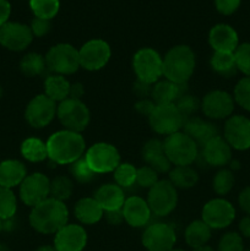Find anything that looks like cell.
<instances>
[{
	"instance_id": "cell-45",
	"label": "cell",
	"mask_w": 250,
	"mask_h": 251,
	"mask_svg": "<svg viewBox=\"0 0 250 251\" xmlns=\"http://www.w3.org/2000/svg\"><path fill=\"white\" fill-rule=\"evenodd\" d=\"M158 172L154 171L150 166H144L140 169H137L136 174V183L139 184L141 188H149L151 189L154 184L158 181Z\"/></svg>"
},
{
	"instance_id": "cell-30",
	"label": "cell",
	"mask_w": 250,
	"mask_h": 251,
	"mask_svg": "<svg viewBox=\"0 0 250 251\" xmlns=\"http://www.w3.org/2000/svg\"><path fill=\"white\" fill-rule=\"evenodd\" d=\"M211 238V228L201 221H194L186 227L185 240L186 244L193 249L199 247H203L208 243Z\"/></svg>"
},
{
	"instance_id": "cell-14",
	"label": "cell",
	"mask_w": 250,
	"mask_h": 251,
	"mask_svg": "<svg viewBox=\"0 0 250 251\" xmlns=\"http://www.w3.org/2000/svg\"><path fill=\"white\" fill-rule=\"evenodd\" d=\"M56 105L54 100L46 95L36 96L26 107L25 117L27 123L36 129L47 126L56 115Z\"/></svg>"
},
{
	"instance_id": "cell-19",
	"label": "cell",
	"mask_w": 250,
	"mask_h": 251,
	"mask_svg": "<svg viewBox=\"0 0 250 251\" xmlns=\"http://www.w3.org/2000/svg\"><path fill=\"white\" fill-rule=\"evenodd\" d=\"M87 244V233L78 225H66L55 233L56 251H82Z\"/></svg>"
},
{
	"instance_id": "cell-41",
	"label": "cell",
	"mask_w": 250,
	"mask_h": 251,
	"mask_svg": "<svg viewBox=\"0 0 250 251\" xmlns=\"http://www.w3.org/2000/svg\"><path fill=\"white\" fill-rule=\"evenodd\" d=\"M70 171H71V174L74 176V178H75L77 181H80V183H88V181L92 180L96 176L95 172L88 167L85 157H83V158L81 157L80 159L74 162V163L71 164Z\"/></svg>"
},
{
	"instance_id": "cell-55",
	"label": "cell",
	"mask_w": 250,
	"mask_h": 251,
	"mask_svg": "<svg viewBox=\"0 0 250 251\" xmlns=\"http://www.w3.org/2000/svg\"><path fill=\"white\" fill-rule=\"evenodd\" d=\"M36 251H56V249L54 248V245L53 247H50V245H43V247H39Z\"/></svg>"
},
{
	"instance_id": "cell-10",
	"label": "cell",
	"mask_w": 250,
	"mask_h": 251,
	"mask_svg": "<svg viewBox=\"0 0 250 251\" xmlns=\"http://www.w3.org/2000/svg\"><path fill=\"white\" fill-rule=\"evenodd\" d=\"M149 120L153 131L167 136L178 132L185 122L176 109L175 104L156 105L152 114L149 117Z\"/></svg>"
},
{
	"instance_id": "cell-37",
	"label": "cell",
	"mask_w": 250,
	"mask_h": 251,
	"mask_svg": "<svg viewBox=\"0 0 250 251\" xmlns=\"http://www.w3.org/2000/svg\"><path fill=\"white\" fill-rule=\"evenodd\" d=\"M73 181L65 176H60L54 178L50 181V198L56 199L59 201L66 200L73 194Z\"/></svg>"
},
{
	"instance_id": "cell-54",
	"label": "cell",
	"mask_w": 250,
	"mask_h": 251,
	"mask_svg": "<svg viewBox=\"0 0 250 251\" xmlns=\"http://www.w3.org/2000/svg\"><path fill=\"white\" fill-rule=\"evenodd\" d=\"M239 230L244 237L250 238V216L244 217L239 223Z\"/></svg>"
},
{
	"instance_id": "cell-13",
	"label": "cell",
	"mask_w": 250,
	"mask_h": 251,
	"mask_svg": "<svg viewBox=\"0 0 250 251\" xmlns=\"http://www.w3.org/2000/svg\"><path fill=\"white\" fill-rule=\"evenodd\" d=\"M234 218V207L225 199H213L202 208V221L211 229H222L228 227Z\"/></svg>"
},
{
	"instance_id": "cell-5",
	"label": "cell",
	"mask_w": 250,
	"mask_h": 251,
	"mask_svg": "<svg viewBox=\"0 0 250 251\" xmlns=\"http://www.w3.org/2000/svg\"><path fill=\"white\" fill-rule=\"evenodd\" d=\"M44 59L47 68L55 75H71L80 68L78 50L68 43L51 47Z\"/></svg>"
},
{
	"instance_id": "cell-6",
	"label": "cell",
	"mask_w": 250,
	"mask_h": 251,
	"mask_svg": "<svg viewBox=\"0 0 250 251\" xmlns=\"http://www.w3.org/2000/svg\"><path fill=\"white\" fill-rule=\"evenodd\" d=\"M132 68L137 80L153 85L163 76V59L154 49L142 48L135 53Z\"/></svg>"
},
{
	"instance_id": "cell-61",
	"label": "cell",
	"mask_w": 250,
	"mask_h": 251,
	"mask_svg": "<svg viewBox=\"0 0 250 251\" xmlns=\"http://www.w3.org/2000/svg\"><path fill=\"white\" fill-rule=\"evenodd\" d=\"M247 251H250V250H247Z\"/></svg>"
},
{
	"instance_id": "cell-17",
	"label": "cell",
	"mask_w": 250,
	"mask_h": 251,
	"mask_svg": "<svg viewBox=\"0 0 250 251\" xmlns=\"http://www.w3.org/2000/svg\"><path fill=\"white\" fill-rule=\"evenodd\" d=\"M201 109L210 119H225L233 113L234 100L232 96L225 91H211L203 97Z\"/></svg>"
},
{
	"instance_id": "cell-11",
	"label": "cell",
	"mask_w": 250,
	"mask_h": 251,
	"mask_svg": "<svg viewBox=\"0 0 250 251\" xmlns=\"http://www.w3.org/2000/svg\"><path fill=\"white\" fill-rule=\"evenodd\" d=\"M50 195V180L42 173L27 176L20 184V198L25 205L34 207Z\"/></svg>"
},
{
	"instance_id": "cell-1",
	"label": "cell",
	"mask_w": 250,
	"mask_h": 251,
	"mask_svg": "<svg viewBox=\"0 0 250 251\" xmlns=\"http://www.w3.org/2000/svg\"><path fill=\"white\" fill-rule=\"evenodd\" d=\"M85 150L82 135L70 130L54 132L47 141L48 158L56 164H73L83 156Z\"/></svg>"
},
{
	"instance_id": "cell-58",
	"label": "cell",
	"mask_w": 250,
	"mask_h": 251,
	"mask_svg": "<svg viewBox=\"0 0 250 251\" xmlns=\"http://www.w3.org/2000/svg\"><path fill=\"white\" fill-rule=\"evenodd\" d=\"M2 230H4V221L0 218V233H1Z\"/></svg>"
},
{
	"instance_id": "cell-50",
	"label": "cell",
	"mask_w": 250,
	"mask_h": 251,
	"mask_svg": "<svg viewBox=\"0 0 250 251\" xmlns=\"http://www.w3.org/2000/svg\"><path fill=\"white\" fill-rule=\"evenodd\" d=\"M238 201H239L240 208H242L245 213L250 215V186L245 188L244 190L240 193Z\"/></svg>"
},
{
	"instance_id": "cell-47",
	"label": "cell",
	"mask_w": 250,
	"mask_h": 251,
	"mask_svg": "<svg viewBox=\"0 0 250 251\" xmlns=\"http://www.w3.org/2000/svg\"><path fill=\"white\" fill-rule=\"evenodd\" d=\"M242 0H215L216 9L222 15H232L239 7Z\"/></svg>"
},
{
	"instance_id": "cell-51",
	"label": "cell",
	"mask_w": 250,
	"mask_h": 251,
	"mask_svg": "<svg viewBox=\"0 0 250 251\" xmlns=\"http://www.w3.org/2000/svg\"><path fill=\"white\" fill-rule=\"evenodd\" d=\"M134 91L140 97H146V96L151 95L152 85H149V83H145L142 81L137 80L136 83L134 85Z\"/></svg>"
},
{
	"instance_id": "cell-26",
	"label": "cell",
	"mask_w": 250,
	"mask_h": 251,
	"mask_svg": "<svg viewBox=\"0 0 250 251\" xmlns=\"http://www.w3.org/2000/svg\"><path fill=\"white\" fill-rule=\"evenodd\" d=\"M183 87H185V85H176L168 80L157 81L154 86H152V100L156 105L174 104L179 96L185 92Z\"/></svg>"
},
{
	"instance_id": "cell-42",
	"label": "cell",
	"mask_w": 250,
	"mask_h": 251,
	"mask_svg": "<svg viewBox=\"0 0 250 251\" xmlns=\"http://www.w3.org/2000/svg\"><path fill=\"white\" fill-rule=\"evenodd\" d=\"M234 100L245 110L250 112V77H244L234 88Z\"/></svg>"
},
{
	"instance_id": "cell-39",
	"label": "cell",
	"mask_w": 250,
	"mask_h": 251,
	"mask_svg": "<svg viewBox=\"0 0 250 251\" xmlns=\"http://www.w3.org/2000/svg\"><path fill=\"white\" fill-rule=\"evenodd\" d=\"M213 190L218 195H225L234 186V176L228 169H222L215 176L212 181Z\"/></svg>"
},
{
	"instance_id": "cell-36",
	"label": "cell",
	"mask_w": 250,
	"mask_h": 251,
	"mask_svg": "<svg viewBox=\"0 0 250 251\" xmlns=\"http://www.w3.org/2000/svg\"><path fill=\"white\" fill-rule=\"evenodd\" d=\"M17 210L16 196L11 189L0 186V218L2 221L14 218Z\"/></svg>"
},
{
	"instance_id": "cell-60",
	"label": "cell",
	"mask_w": 250,
	"mask_h": 251,
	"mask_svg": "<svg viewBox=\"0 0 250 251\" xmlns=\"http://www.w3.org/2000/svg\"><path fill=\"white\" fill-rule=\"evenodd\" d=\"M169 251H184V250H180V249H172V250H169Z\"/></svg>"
},
{
	"instance_id": "cell-31",
	"label": "cell",
	"mask_w": 250,
	"mask_h": 251,
	"mask_svg": "<svg viewBox=\"0 0 250 251\" xmlns=\"http://www.w3.org/2000/svg\"><path fill=\"white\" fill-rule=\"evenodd\" d=\"M169 181L175 188L189 189L198 184V172L190 166H175L169 171Z\"/></svg>"
},
{
	"instance_id": "cell-38",
	"label": "cell",
	"mask_w": 250,
	"mask_h": 251,
	"mask_svg": "<svg viewBox=\"0 0 250 251\" xmlns=\"http://www.w3.org/2000/svg\"><path fill=\"white\" fill-rule=\"evenodd\" d=\"M113 173H114L115 183L120 188H129L136 183L137 169L132 164L120 163Z\"/></svg>"
},
{
	"instance_id": "cell-25",
	"label": "cell",
	"mask_w": 250,
	"mask_h": 251,
	"mask_svg": "<svg viewBox=\"0 0 250 251\" xmlns=\"http://www.w3.org/2000/svg\"><path fill=\"white\" fill-rule=\"evenodd\" d=\"M95 199L97 200V202L100 203L104 212L122 210L123 205H124L125 200H126L123 188H120L117 184H105V185H102L96 191Z\"/></svg>"
},
{
	"instance_id": "cell-44",
	"label": "cell",
	"mask_w": 250,
	"mask_h": 251,
	"mask_svg": "<svg viewBox=\"0 0 250 251\" xmlns=\"http://www.w3.org/2000/svg\"><path fill=\"white\" fill-rule=\"evenodd\" d=\"M218 251H244L243 240L238 233H227L218 243Z\"/></svg>"
},
{
	"instance_id": "cell-27",
	"label": "cell",
	"mask_w": 250,
	"mask_h": 251,
	"mask_svg": "<svg viewBox=\"0 0 250 251\" xmlns=\"http://www.w3.org/2000/svg\"><path fill=\"white\" fill-rule=\"evenodd\" d=\"M26 167L16 159H7L0 163V186L11 189L20 185L26 178Z\"/></svg>"
},
{
	"instance_id": "cell-46",
	"label": "cell",
	"mask_w": 250,
	"mask_h": 251,
	"mask_svg": "<svg viewBox=\"0 0 250 251\" xmlns=\"http://www.w3.org/2000/svg\"><path fill=\"white\" fill-rule=\"evenodd\" d=\"M31 31L32 34L36 37H43L47 33H49L51 28V25L49 20L44 19H38V17H34L31 22Z\"/></svg>"
},
{
	"instance_id": "cell-18",
	"label": "cell",
	"mask_w": 250,
	"mask_h": 251,
	"mask_svg": "<svg viewBox=\"0 0 250 251\" xmlns=\"http://www.w3.org/2000/svg\"><path fill=\"white\" fill-rule=\"evenodd\" d=\"M225 140L239 151L250 149V119L243 115L230 117L225 125Z\"/></svg>"
},
{
	"instance_id": "cell-4",
	"label": "cell",
	"mask_w": 250,
	"mask_h": 251,
	"mask_svg": "<svg viewBox=\"0 0 250 251\" xmlns=\"http://www.w3.org/2000/svg\"><path fill=\"white\" fill-rule=\"evenodd\" d=\"M167 158L174 166H190L196 159L199 146L185 132H174L163 142Z\"/></svg>"
},
{
	"instance_id": "cell-24",
	"label": "cell",
	"mask_w": 250,
	"mask_h": 251,
	"mask_svg": "<svg viewBox=\"0 0 250 251\" xmlns=\"http://www.w3.org/2000/svg\"><path fill=\"white\" fill-rule=\"evenodd\" d=\"M184 132L201 146L217 136V127L212 123L198 117H191L184 122Z\"/></svg>"
},
{
	"instance_id": "cell-12",
	"label": "cell",
	"mask_w": 250,
	"mask_h": 251,
	"mask_svg": "<svg viewBox=\"0 0 250 251\" xmlns=\"http://www.w3.org/2000/svg\"><path fill=\"white\" fill-rule=\"evenodd\" d=\"M110 47L103 39H91L78 50L80 66L88 71H96L107 65L110 59Z\"/></svg>"
},
{
	"instance_id": "cell-22",
	"label": "cell",
	"mask_w": 250,
	"mask_h": 251,
	"mask_svg": "<svg viewBox=\"0 0 250 251\" xmlns=\"http://www.w3.org/2000/svg\"><path fill=\"white\" fill-rule=\"evenodd\" d=\"M208 42L215 51L234 53L238 48V34L229 25L218 24L211 28Z\"/></svg>"
},
{
	"instance_id": "cell-52",
	"label": "cell",
	"mask_w": 250,
	"mask_h": 251,
	"mask_svg": "<svg viewBox=\"0 0 250 251\" xmlns=\"http://www.w3.org/2000/svg\"><path fill=\"white\" fill-rule=\"evenodd\" d=\"M105 217H107L108 222L112 223V225H120L124 221L122 210L108 211V212H105Z\"/></svg>"
},
{
	"instance_id": "cell-53",
	"label": "cell",
	"mask_w": 250,
	"mask_h": 251,
	"mask_svg": "<svg viewBox=\"0 0 250 251\" xmlns=\"http://www.w3.org/2000/svg\"><path fill=\"white\" fill-rule=\"evenodd\" d=\"M85 91H83V86L81 83H74L70 87V95L69 98H74V100H81Z\"/></svg>"
},
{
	"instance_id": "cell-29",
	"label": "cell",
	"mask_w": 250,
	"mask_h": 251,
	"mask_svg": "<svg viewBox=\"0 0 250 251\" xmlns=\"http://www.w3.org/2000/svg\"><path fill=\"white\" fill-rule=\"evenodd\" d=\"M70 82L61 75H50L44 81V95L54 102H63L70 95Z\"/></svg>"
},
{
	"instance_id": "cell-2",
	"label": "cell",
	"mask_w": 250,
	"mask_h": 251,
	"mask_svg": "<svg viewBox=\"0 0 250 251\" xmlns=\"http://www.w3.org/2000/svg\"><path fill=\"white\" fill-rule=\"evenodd\" d=\"M69 212L65 203L56 199L48 198L32 207L29 223L42 234H53L68 225Z\"/></svg>"
},
{
	"instance_id": "cell-16",
	"label": "cell",
	"mask_w": 250,
	"mask_h": 251,
	"mask_svg": "<svg viewBox=\"0 0 250 251\" xmlns=\"http://www.w3.org/2000/svg\"><path fill=\"white\" fill-rule=\"evenodd\" d=\"M33 39L31 28L20 22H6L0 27V44L12 51L25 50Z\"/></svg>"
},
{
	"instance_id": "cell-33",
	"label": "cell",
	"mask_w": 250,
	"mask_h": 251,
	"mask_svg": "<svg viewBox=\"0 0 250 251\" xmlns=\"http://www.w3.org/2000/svg\"><path fill=\"white\" fill-rule=\"evenodd\" d=\"M211 66L216 73L227 77L234 75L235 71L238 70L234 53H227V51H215L211 58Z\"/></svg>"
},
{
	"instance_id": "cell-35",
	"label": "cell",
	"mask_w": 250,
	"mask_h": 251,
	"mask_svg": "<svg viewBox=\"0 0 250 251\" xmlns=\"http://www.w3.org/2000/svg\"><path fill=\"white\" fill-rule=\"evenodd\" d=\"M29 6L34 16L50 21L58 14L60 1L59 0H29Z\"/></svg>"
},
{
	"instance_id": "cell-15",
	"label": "cell",
	"mask_w": 250,
	"mask_h": 251,
	"mask_svg": "<svg viewBox=\"0 0 250 251\" xmlns=\"http://www.w3.org/2000/svg\"><path fill=\"white\" fill-rule=\"evenodd\" d=\"M176 235L173 227L166 223L149 226L142 235V244L147 251H169L173 249Z\"/></svg>"
},
{
	"instance_id": "cell-56",
	"label": "cell",
	"mask_w": 250,
	"mask_h": 251,
	"mask_svg": "<svg viewBox=\"0 0 250 251\" xmlns=\"http://www.w3.org/2000/svg\"><path fill=\"white\" fill-rule=\"evenodd\" d=\"M193 251H215L212 249V248L211 247H208L207 244L206 245H203V247H199V248H195V249H194Z\"/></svg>"
},
{
	"instance_id": "cell-40",
	"label": "cell",
	"mask_w": 250,
	"mask_h": 251,
	"mask_svg": "<svg viewBox=\"0 0 250 251\" xmlns=\"http://www.w3.org/2000/svg\"><path fill=\"white\" fill-rule=\"evenodd\" d=\"M175 107L179 110V113L181 114V117L184 118V120L191 118V115L199 109L200 107V103H199L198 98L195 96H191L189 93L184 92L183 95L179 96L178 100H175Z\"/></svg>"
},
{
	"instance_id": "cell-48",
	"label": "cell",
	"mask_w": 250,
	"mask_h": 251,
	"mask_svg": "<svg viewBox=\"0 0 250 251\" xmlns=\"http://www.w3.org/2000/svg\"><path fill=\"white\" fill-rule=\"evenodd\" d=\"M154 108H156V104H154L153 100H146V98H142V100H140L139 102L135 104V109H136L140 114L147 115V117H150V115L152 114Z\"/></svg>"
},
{
	"instance_id": "cell-21",
	"label": "cell",
	"mask_w": 250,
	"mask_h": 251,
	"mask_svg": "<svg viewBox=\"0 0 250 251\" xmlns=\"http://www.w3.org/2000/svg\"><path fill=\"white\" fill-rule=\"evenodd\" d=\"M202 157L210 166L223 167L232 159V147L223 137L217 135L203 145Z\"/></svg>"
},
{
	"instance_id": "cell-7",
	"label": "cell",
	"mask_w": 250,
	"mask_h": 251,
	"mask_svg": "<svg viewBox=\"0 0 250 251\" xmlns=\"http://www.w3.org/2000/svg\"><path fill=\"white\" fill-rule=\"evenodd\" d=\"M56 115L65 130L81 132L90 123V110L81 100L66 98L56 108Z\"/></svg>"
},
{
	"instance_id": "cell-23",
	"label": "cell",
	"mask_w": 250,
	"mask_h": 251,
	"mask_svg": "<svg viewBox=\"0 0 250 251\" xmlns=\"http://www.w3.org/2000/svg\"><path fill=\"white\" fill-rule=\"evenodd\" d=\"M142 157L147 166L153 168L158 173H166L171 171V162L164 152L163 142L157 139H152L145 144L142 149Z\"/></svg>"
},
{
	"instance_id": "cell-8",
	"label": "cell",
	"mask_w": 250,
	"mask_h": 251,
	"mask_svg": "<svg viewBox=\"0 0 250 251\" xmlns=\"http://www.w3.org/2000/svg\"><path fill=\"white\" fill-rule=\"evenodd\" d=\"M147 203L152 213L159 217L171 215L178 203L176 189L169 180H158L149 191Z\"/></svg>"
},
{
	"instance_id": "cell-3",
	"label": "cell",
	"mask_w": 250,
	"mask_h": 251,
	"mask_svg": "<svg viewBox=\"0 0 250 251\" xmlns=\"http://www.w3.org/2000/svg\"><path fill=\"white\" fill-rule=\"evenodd\" d=\"M195 69V54L188 46L173 47L163 59V76L176 85H186Z\"/></svg>"
},
{
	"instance_id": "cell-9",
	"label": "cell",
	"mask_w": 250,
	"mask_h": 251,
	"mask_svg": "<svg viewBox=\"0 0 250 251\" xmlns=\"http://www.w3.org/2000/svg\"><path fill=\"white\" fill-rule=\"evenodd\" d=\"M85 159L96 174L114 172L120 164V154L113 145L98 142L86 151Z\"/></svg>"
},
{
	"instance_id": "cell-20",
	"label": "cell",
	"mask_w": 250,
	"mask_h": 251,
	"mask_svg": "<svg viewBox=\"0 0 250 251\" xmlns=\"http://www.w3.org/2000/svg\"><path fill=\"white\" fill-rule=\"evenodd\" d=\"M122 212L125 222L134 228L146 226L152 213L147 201H145L142 198H139V196L127 198L123 205Z\"/></svg>"
},
{
	"instance_id": "cell-57",
	"label": "cell",
	"mask_w": 250,
	"mask_h": 251,
	"mask_svg": "<svg viewBox=\"0 0 250 251\" xmlns=\"http://www.w3.org/2000/svg\"><path fill=\"white\" fill-rule=\"evenodd\" d=\"M0 251H10V249L7 245L4 244V243H0Z\"/></svg>"
},
{
	"instance_id": "cell-43",
	"label": "cell",
	"mask_w": 250,
	"mask_h": 251,
	"mask_svg": "<svg viewBox=\"0 0 250 251\" xmlns=\"http://www.w3.org/2000/svg\"><path fill=\"white\" fill-rule=\"evenodd\" d=\"M237 69L250 77V43H243L238 46L234 51Z\"/></svg>"
},
{
	"instance_id": "cell-49",
	"label": "cell",
	"mask_w": 250,
	"mask_h": 251,
	"mask_svg": "<svg viewBox=\"0 0 250 251\" xmlns=\"http://www.w3.org/2000/svg\"><path fill=\"white\" fill-rule=\"evenodd\" d=\"M10 14H11V5L7 0H0V27L9 22Z\"/></svg>"
},
{
	"instance_id": "cell-28",
	"label": "cell",
	"mask_w": 250,
	"mask_h": 251,
	"mask_svg": "<svg viewBox=\"0 0 250 251\" xmlns=\"http://www.w3.org/2000/svg\"><path fill=\"white\" fill-rule=\"evenodd\" d=\"M75 216L83 225H95L103 217V208L95 198L81 199L75 205Z\"/></svg>"
},
{
	"instance_id": "cell-34",
	"label": "cell",
	"mask_w": 250,
	"mask_h": 251,
	"mask_svg": "<svg viewBox=\"0 0 250 251\" xmlns=\"http://www.w3.org/2000/svg\"><path fill=\"white\" fill-rule=\"evenodd\" d=\"M46 68V59L41 54L37 53L26 54L20 61V69L27 77H34V76L41 75Z\"/></svg>"
},
{
	"instance_id": "cell-59",
	"label": "cell",
	"mask_w": 250,
	"mask_h": 251,
	"mask_svg": "<svg viewBox=\"0 0 250 251\" xmlns=\"http://www.w3.org/2000/svg\"><path fill=\"white\" fill-rule=\"evenodd\" d=\"M2 93H4V91H2V87H1V86H0V98L2 97Z\"/></svg>"
},
{
	"instance_id": "cell-32",
	"label": "cell",
	"mask_w": 250,
	"mask_h": 251,
	"mask_svg": "<svg viewBox=\"0 0 250 251\" xmlns=\"http://www.w3.org/2000/svg\"><path fill=\"white\" fill-rule=\"evenodd\" d=\"M21 153L29 162H42L48 158L47 144L37 137H28L22 142Z\"/></svg>"
}]
</instances>
